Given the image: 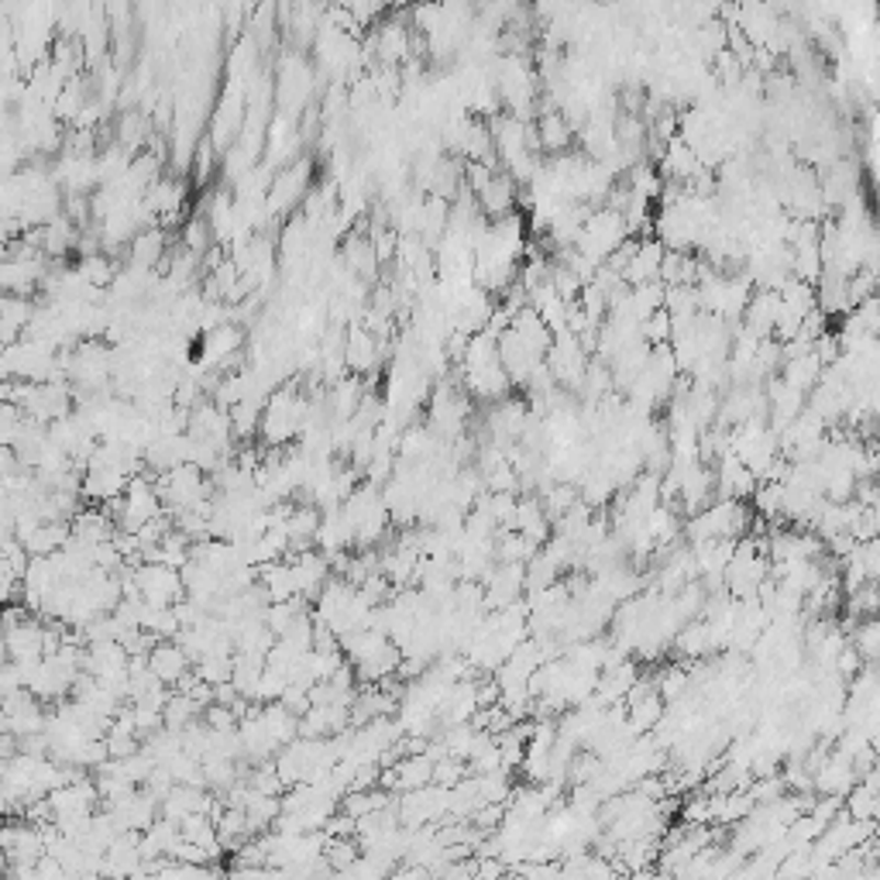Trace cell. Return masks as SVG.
I'll return each instance as SVG.
<instances>
[{"label": "cell", "instance_id": "cell-1", "mask_svg": "<svg viewBox=\"0 0 880 880\" xmlns=\"http://www.w3.org/2000/svg\"><path fill=\"white\" fill-rule=\"evenodd\" d=\"M121 588L124 595H135V599H142L151 609H176L187 595L179 572H172L166 564H151V561H142L132 572V578L121 582Z\"/></svg>", "mask_w": 880, "mask_h": 880}, {"label": "cell", "instance_id": "cell-2", "mask_svg": "<svg viewBox=\"0 0 880 880\" xmlns=\"http://www.w3.org/2000/svg\"><path fill=\"white\" fill-rule=\"evenodd\" d=\"M306 406L309 403L293 390V385L275 390L262 409V424H258V433L266 437V444L282 448V444H290L293 437H300L306 427Z\"/></svg>", "mask_w": 880, "mask_h": 880}, {"label": "cell", "instance_id": "cell-3", "mask_svg": "<svg viewBox=\"0 0 880 880\" xmlns=\"http://www.w3.org/2000/svg\"><path fill=\"white\" fill-rule=\"evenodd\" d=\"M114 516H117L121 533H132V537L142 527H148L151 520L166 516L159 492H155V482L145 475H135L132 482H127V488L121 492V499L114 503Z\"/></svg>", "mask_w": 880, "mask_h": 880}, {"label": "cell", "instance_id": "cell-4", "mask_svg": "<svg viewBox=\"0 0 880 880\" xmlns=\"http://www.w3.org/2000/svg\"><path fill=\"white\" fill-rule=\"evenodd\" d=\"M306 187H309V159L293 162L290 169L275 172L269 196H266V214H282L296 206L300 200H306Z\"/></svg>", "mask_w": 880, "mask_h": 880}, {"label": "cell", "instance_id": "cell-5", "mask_svg": "<svg viewBox=\"0 0 880 880\" xmlns=\"http://www.w3.org/2000/svg\"><path fill=\"white\" fill-rule=\"evenodd\" d=\"M145 664H148V670L162 685H183L190 678V667H193V661L187 657V651L176 640H159V643H155L151 651H148V657H145Z\"/></svg>", "mask_w": 880, "mask_h": 880}, {"label": "cell", "instance_id": "cell-6", "mask_svg": "<svg viewBox=\"0 0 880 880\" xmlns=\"http://www.w3.org/2000/svg\"><path fill=\"white\" fill-rule=\"evenodd\" d=\"M379 338L372 330H365V327H351L348 334H345V369L351 372V375H369V372H375L379 369Z\"/></svg>", "mask_w": 880, "mask_h": 880}, {"label": "cell", "instance_id": "cell-7", "mask_svg": "<svg viewBox=\"0 0 880 880\" xmlns=\"http://www.w3.org/2000/svg\"><path fill=\"white\" fill-rule=\"evenodd\" d=\"M661 262H664V245L657 238H640L636 251L630 258V266L623 269V282L627 286H643V282H657L661 275Z\"/></svg>", "mask_w": 880, "mask_h": 880}, {"label": "cell", "instance_id": "cell-8", "mask_svg": "<svg viewBox=\"0 0 880 880\" xmlns=\"http://www.w3.org/2000/svg\"><path fill=\"white\" fill-rule=\"evenodd\" d=\"M512 530L520 537H527L530 543H537V548H543V543L551 540V520H548V512H543L540 499H533V496L516 499Z\"/></svg>", "mask_w": 880, "mask_h": 880}, {"label": "cell", "instance_id": "cell-9", "mask_svg": "<svg viewBox=\"0 0 880 880\" xmlns=\"http://www.w3.org/2000/svg\"><path fill=\"white\" fill-rule=\"evenodd\" d=\"M533 135H537V145H540L543 151H551V155L572 151V138H575L572 124H567L554 108L540 111V117H537V124H533Z\"/></svg>", "mask_w": 880, "mask_h": 880}, {"label": "cell", "instance_id": "cell-10", "mask_svg": "<svg viewBox=\"0 0 880 880\" xmlns=\"http://www.w3.org/2000/svg\"><path fill=\"white\" fill-rule=\"evenodd\" d=\"M127 258H132V269L151 272L166 258V230L162 227L138 230V238L132 241V255H127Z\"/></svg>", "mask_w": 880, "mask_h": 880}, {"label": "cell", "instance_id": "cell-11", "mask_svg": "<svg viewBox=\"0 0 880 880\" xmlns=\"http://www.w3.org/2000/svg\"><path fill=\"white\" fill-rule=\"evenodd\" d=\"M853 654H857L864 664H873L877 651H880V627L877 619H860V623H853Z\"/></svg>", "mask_w": 880, "mask_h": 880}, {"label": "cell", "instance_id": "cell-12", "mask_svg": "<svg viewBox=\"0 0 880 880\" xmlns=\"http://www.w3.org/2000/svg\"><path fill=\"white\" fill-rule=\"evenodd\" d=\"M430 880H475V864L458 860V864H451V867H444V870H437Z\"/></svg>", "mask_w": 880, "mask_h": 880}, {"label": "cell", "instance_id": "cell-13", "mask_svg": "<svg viewBox=\"0 0 880 880\" xmlns=\"http://www.w3.org/2000/svg\"><path fill=\"white\" fill-rule=\"evenodd\" d=\"M385 880H430V873H427L424 867L406 864V867H399V870H390V873H385Z\"/></svg>", "mask_w": 880, "mask_h": 880}, {"label": "cell", "instance_id": "cell-14", "mask_svg": "<svg viewBox=\"0 0 880 880\" xmlns=\"http://www.w3.org/2000/svg\"><path fill=\"white\" fill-rule=\"evenodd\" d=\"M646 880H670V873H654V877H646Z\"/></svg>", "mask_w": 880, "mask_h": 880}]
</instances>
